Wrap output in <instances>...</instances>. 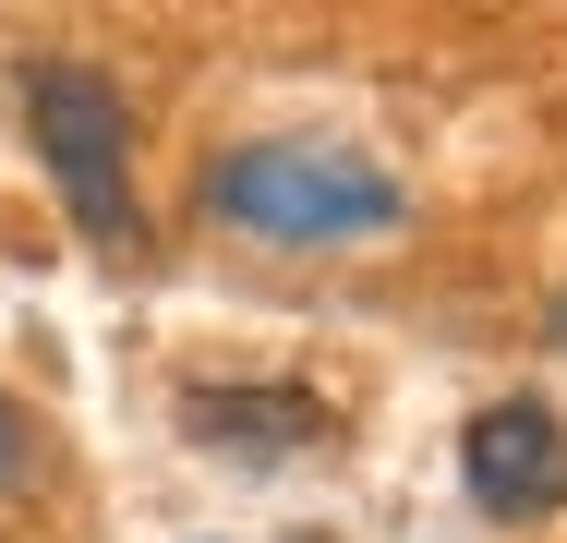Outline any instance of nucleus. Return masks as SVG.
<instances>
[{"label":"nucleus","instance_id":"1","mask_svg":"<svg viewBox=\"0 0 567 543\" xmlns=\"http://www.w3.org/2000/svg\"><path fill=\"white\" fill-rule=\"evenodd\" d=\"M206 217L229 242H278V254H350V242H386L411 194L386 157H362L339 133H254L206 170Z\"/></svg>","mask_w":567,"mask_h":543},{"label":"nucleus","instance_id":"2","mask_svg":"<svg viewBox=\"0 0 567 543\" xmlns=\"http://www.w3.org/2000/svg\"><path fill=\"white\" fill-rule=\"evenodd\" d=\"M12 85H24V133H37V157H49L73 229H85L97 254H133V242H145V206H133V121H121V85L85 73V61H24Z\"/></svg>","mask_w":567,"mask_h":543},{"label":"nucleus","instance_id":"3","mask_svg":"<svg viewBox=\"0 0 567 543\" xmlns=\"http://www.w3.org/2000/svg\"><path fill=\"white\" fill-rule=\"evenodd\" d=\"M458 483L483 520H556L567 508V423L544 399H483L458 423Z\"/></svg>","mask_w":567,"mask_h":543},{"label":"nucleus","instance_id":"4","mask_svg":"<svg viewBox=\"0 0 567 543\" xmlns=\"http://www.w3.org/2000/svg\"><path fill=\"white\" fill-rule=\"evenodd\" d=\"M182 423L229 447V459H290V447H327V399L315 387H182Z\"/></svg>","mask_w":567,"mask_h":543},{"label":"nucleus","instance_id":"5","mask_svg":"<svg viewBox=\"0 0 567 543\" xmlns=\"http://www.w3.org/2000/svg\"><path fill=\"white\" fill-rule=\"evenodd\" d=\"M12 471H24V411L0 399V483H12Z\"/></svg>","mask_w":567,"mask_h":543}]
</instances>
